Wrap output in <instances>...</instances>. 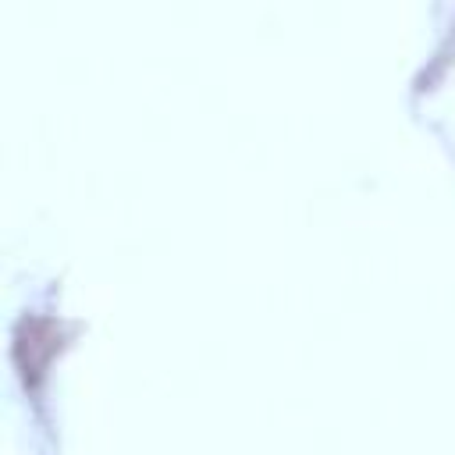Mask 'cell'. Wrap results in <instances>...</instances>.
Masks as SVG:
<instances>
[{
  "mask_svg": "<svg viewBox=\"0 0 455 455\" xmlns=\"http://www.w3.org/2000/svg\"><path fill=\"white\" fill-rule=\"evenodd\" d=\"M57 327L53 320H39V316H21L18 327H14V366L25 380V387H36V380L46 373V363L57 348L53 341Z\"/></svg>",
  "mask_w": 455,
  "mask_h": 455,
  "instance_id": "cell-1",
  "label": "cell"
}]
</instances>
